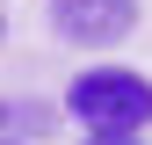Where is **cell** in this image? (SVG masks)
<instances>
[{"label":"cell","instance_id":"cell-1","mask_svg":"<svg viewBox=\"0 0 152 145\" xmlns=\"http://www.w3.org/2000/svg\"><path fill=\"white\" fill-rule=\"evenodd\" d=\"M65 109L94 131H116V138H138L152 123V80L145 72H123V65H87L80 80L65 87Z\"/></svg>","mask_w":152,"mask_h":145},{"label":"cell","instance_id":"cell-2","mask_svg":"<svg viewBox=\"0 0 152 145\" xmlns=\"http://www.w3.org/2000/svg\"><path fill=\"white\" fill-rule=\"evenodd\" d=\"M51 22H58L65 44H123L130 29H138V0H51Z\"/></svg>","mask_w":152,"mask_h":145},{"label":"cell","instance_id":"cell-3","mask_svg":"<svg viewBox=\"0 0 152 145\" xmlns=\"http://www.w3.org/2000/svg\"><path fill=\"white\" fill-rule=\"evenodd\" d=\"M87 145H145V138H116V131H87Z\"/></svg>","mask_w":152,"mask_h":145},{"label":"cell","instance_id":"cell-4","mask_svg":"<svg viewBox=\"0 0 152 145\" xmlns=\"http://www.w3.org/2000/svg\"><path fill=\"white\" fill-rule=\"evenodd\" d=\"M0 145H7V138H0Z\"/></svg>","mask_w":152,"mask_h":145}]
</instances>
